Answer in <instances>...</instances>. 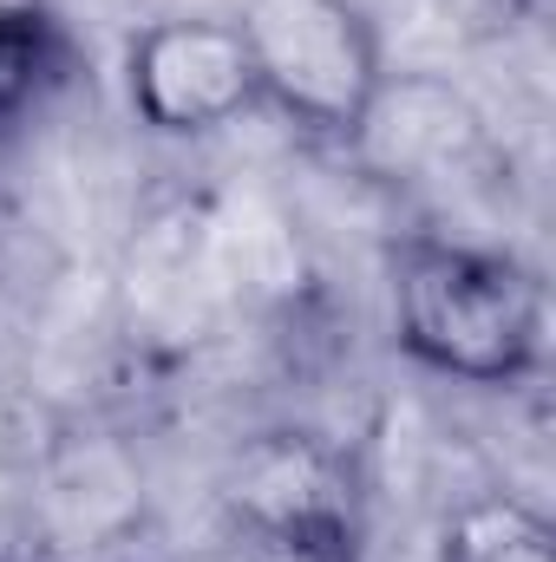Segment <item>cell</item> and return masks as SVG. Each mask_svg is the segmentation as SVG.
<instances>
[{"mask_svg": "<svg viewBox=\"0 0 556 562\" xmlns=\"http://www.w3.org/2000/svg\"><path fill=\"white\" fill-rule=\"evenodd\" d=\"M393 334L438 380L518 386L544 360V288L498 249L413 236L393 249Z\"/></svg>", "mask_w": 556, "mask_h": 562, "instance_id": "obj_1", "label": "cell"}, {"mask_svg": "<svg viewBox=\"0 0 556 562\" xmlns=\"http://www.w3.org/2000/svg\"><path fill=\"white\" fill-rule=\"evenodd\" d=\"M236 33L256 66V99L301 138L360 144L387 99V53L360 0H243Z\"/></svg>", "mask_w": 556, "mask_h": 562, "instance_id": "obj_2", "label": "cell"}, {"mask_svg": "<svg viewBox=\"0 0 556 562\" xmlns=\"http://www.w3.org/2000/svg\"><path fill=\"white\" fill-rule=\"evenodd\" d=\"M125 99L132 119L157 138H210L263 105L249 46L223 13H170L132 33Z\"/></svg>", "mask_w": 556, "mask_h": 562, "instance_id": "obj_3", "label": "cell"}, {"mask_svg": "<svg viewBox=\"0 0 556 562\" xmlns=\"http://www.w3.org/2000/svg\"><path fill=\"white\" fill-rule=\"evenodd\" d=\"M243 504L276 530L288 550H321V543H341L347 530V497L334 491V477L321 471L314 451H263L249 471H243Z\"/></svg>", "mask_w": 556, "mask_h": 562, "instance_id": "obj_4", "label": "cell"}, {"mask_svg": "<svg viewBox=\"0 0 556 562\" xmlns=\"http://www.w3.org/2000/svg\"><path fill=\"white\" fill-rule=\"evenodd\" d=\"M438 562H556V530L524 497L491 491V497H471L445 517Z\"/></svg>", "mask_w": 556, "mask_h": 562, "instance_id": "obj_5", "label": "cell"}, {"mask_svg": "<svg viewBox=\"0 0 556 562\" xmlns=\"http://www.w3.org/2000/svg\"><path fill=\"white\" fill-rule=\"evenodd\" d=\"M59 72V33L33 0H0V132H13Z\"/></svg>", "mask_w": 556, "mask_h": 562, "instance_id": "obj_6", "label": "cell"}]
</instances>
